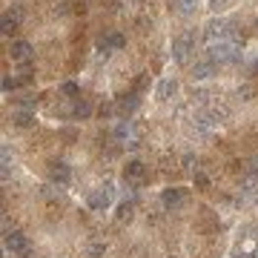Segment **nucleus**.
I'll return each instance as SVG.
<instances>
[{
  "label": "nucleus",
  "mask_w": 258,
  "mask_h": 258,
  "mask_svg": "<svg viewBox=\"0 0 258 258\" xmlns=\"http://www.w3.org/2000/svg\"><path fill=\"white\" fill-rule=\"evenodd\" d=\"M86 253H89V258H101L103 253H106V244H103V241H95V244H89Z\"/></svg>",
  "instance_id": "18"
},
{
  "label": "nucleus",
  "mask_w": 258,
  "mask_h": 258,
  "mask_svg": "<svg viewBox=\"0 0 258 258\" xmlns=\"http://www.w3.org/2000/svg\"><path fill=\"white\" fill-rule=\"evenodd\" d=\"M215 66H218V63L209 60V57L201 60V63H195V66H192V81H209V78L215 75Z\"/></svg>",
  "instance_id": "10"
},
{
  "label": "nucleus",
  "mask_w": 258,
  "mask_h": 258,
  "mask_svg": "<svg viewBox=\"0 0 258 258\" xmlns=\"http://www.w3.org/2000/svg\"><path fill=\"white\" fill-rule=\"evenodd\" d=\"M123 178H126V181H143V178H146L143 164H141V161H129L126 170H123Z\"/></svg>",
  "instance_id": "13"
},
{
  "label": "nucleus",
  "mask_w": 258,
  "mask_h": 258,
  "mask_svg": "<svg viewBox=\"0 0 258 258\" xmlns=\"http://www.w3.org/2000/svg\"><path fill=\"white\" fill-rule=\"evenodd\" d=\"M115 138H118V141L132 138V123H129V120H120L118 126H115Z\"/></svg>",
  "instance_id": "17"
},
{
  "label": "nucleus",
  "mask_w": 258,
  "mask_h": 258,
  "mask_svg": "<svg viewBox=\"0 0 258 258\" xmlns=\"http://www.w3.org/2000/svg\"><path fill=\"white\" fill-rule=\"evenodd\" d=\"M132 212H135V204H132V201H123V204L118 206V212H115V218H118V221H129Z\"/></svg>",
  "instance_id": "16"
},
{
  "label": "nucleus",
  "mask_w": 258,
  "mask_h": 258,
  "mask_svg": "<svg viewBox=\"0 0 258 258\" xmlns=\"http://www.w3.org/2000/svg\"><path fill=\"white\" fill-rule=\"evenodd\" d=\"M235 258H258L256 253H235Z\"/></svg>",
  "instance_id": "29"
},
{
  "label": "nucleus",
  "mask_w": 258,
  "mask_h": 258,
  "mask_svg": "<svg viewBox=\"0 0 258 258\" xmlns=\"http://www.w3.org/2000/svg\"><path fill=\"white\" fill-rule=\"evenodd\" d=\"M253 72H256V75H258V60H256V63H253Z\"/></svg>",
  "instance_id": "31"
},
{
  "label": "nucleus",
  "mask_w": 258,
  "mask_h": 258,
  "mask_svg": "<svg viewBox=\"0 0 258 258\" xmlns=\"http://www.w3.org/2000/svg\"><path fill=\"white\" fill-rule=\"evenodd\" d=\"M6 15L12 17V20H17V23H20V20H23V9H20V6H12V9H9Z\"/></svg>",
  "instance_id": "25"
},
{
  "label": "nucleus",
  "mask_w": 258,
  "mask_h": 258,
  "mask_svg": "<svg viewBox=\"0 0 258 258\" xmlns=\"http://www.w3.org/2000/svg\"><path fill=\"white\" fill-rule=\"evenodd\" d=\"M138 106H141V95H138V92H129V95H123V98H118V103H115L118 115H132Z\"/></svg>",
  "instance_id": "8"
},
{
  "label": "nucleus",
  "mask_w": 258,
  "mask_h": 258,
  "mask_svg": "<svg viewBox=\"0 0 258 258\" xmlns=\"http://www.w3.org/2000/svg\"><path fill=\"white\" fill-rule=\"evenodd\" d=\"M229 3H235V0H209V3H206V6H209V9H212V12H215V15H218V12H224V9H227V6H229Z\"/></svg>",
  "instance_id": "21"
},
{
  "label": "nucleus",
  "mask_w": 258,
  "mask_h": 258,
  "mask_svg": "<svg viewBox=\"0 0 258 258\" xmlns=\"http://www.w3.org/2000/svg\"><path fill=\"white\" fill-rule=\"evenodd\" d=\"M192 52H195V32H192V29L184 34H178V37L172 40V57H175L178 63H187L189 57H192Z\"/></svg>",
  "instance_id": "2"
},
{
  "label": "nucleus",
  "mask_w": 258,
  "mask_h": 258,
  "mask_svg": "<svg viewBox=\"0 0 258 258\" xmlns=\"http://www.w3.org/2000/svg\"><path fill=\"white\" fill-rule=\"evenodd\" d=\"M184 201H187V192L184 189H178V187H170V189H164V195H161V204L167 206V209H181L184 206Z\"/></svg>",
  "instance_id": "6"
},
{
  "label": "nucleus",
  "mask_w": 258,
  "mask_h": 258,
  "mask_svg": "<svg viewBox=\"0 0 258 258\" xmlns=\"http://www.w3.org/2000/svg\"><path fill=\"white\" fill-rule=\"evenodd\" d=\"M256 187H258V178H256V175H250V178H247V181L241 184V189H244V192H253Z\"/></svg>",
  "instance_id": "23"
},
{
  "label": "nucleus",
  "mask_w": 258,
  "mask_h": 258,
  "mask_svg": "<svg viewBox=\"0 0 258 258\" xmlns=\"http://www.w3.org/2000/svg\"><path fill=\"white\" fill-rule=\"evenodd\" d=\"M89 115H92V103H89V101H84V98H81V101H75V106H72V118L86 120Z\"/></svg>",
  "instance_id": "15"
},
{
  "label": "nucleus",
  "mask_w": 258,
  "mask_h": 258,
  "mask_svg": "<svg viewBox=\"0 0 258 258\" xmlns=\"http://www.w3.org/2000/svg\"><path fill=\"white\" fill-rule=\"evenodd\" d=\"M12 123L20 126V129H29V126H34V112H23V109H17L15 115H12Z\"/></svg>",
  "instance_id": "14"
},
{
  "label": "nucleus",
  "mask_w": 258,
  "mask_h": 258,
  "mask_svg": "<svg viewBox=\"0 0 258 258\" xmlns=\"http://www.w3.org/2000/svg\"><path fill=\"white\" fill-rule=\"evenodd\" d=\"M49 181L52 184H57V187H66L69 181H72V170H69V164L55 161V164L49 167Z\"/></svg>",
  "instance_id": "7"
},
{
  "label": "nucleus",
  "mask_w": 258,
  "mask_h": 258,
  "mask_svg": "<svg viewBox=\"0 0 258 258\" xmlns=\"http://www.w3.org/2000/svg\"><path fill=\"white\" fill-rule=\"evenodd\" d=\"M9 55H12V60L23 63V60H29V55H32V43H29V40H12Z\"/></svg>",
  "instance_id": "11"
},
{
  "label": "nucleus",
  "mask_w": 258,
  "mask_h": 258,
  "mask_svg": "<svg viewBox=\"0 0 258 258\" xmlns=\"http://www.w3.org/2000/svg\"><path fill=\"white\" fill-rule=\"evenodd\" d=\"M86 204H89V209H95V212L109 209V204H112V187H101V189H95V192H89Z\"/></svg>",
  "instance_id": "5"
},
{
  "label": "nucleus",
  "mask_w": 258,
  "mask_h": 258,
  "mask_svg": "<svg viewBox=\"0 0 258 258\" xmlns=\"http://www.w3.org/2000/svg\"><path fill=\"white\" fill-rule=\"evenodd\" d=\"M175 92H178V81H172V78H164L161 84H158V101H172L175 98Z\"/></svg>",
  "instance_id": "12"
},
{
  "label": "nucleus",
  "mask_w": 258,
  "mask_h": 258,
  "mask_svg": "<svg viewBox=\"0 0 258 258\" xmlns=\"http://www.w3.org/2000/svg\"><path fill=\"white\" fill-rule=\"evenodd\" d=\"M227 32H229V23H227V20H221V17H212V20L204 26V40H206V43L224 40V37H227Z\"/></svg>",
  "instance_id": "4"
},
{
  "label": "nucleus",
  "mask_w": 258,
  "mask_h": 258,
  "mask_svg": "<svg viewBox=\"0 0 258 258\" xmlns=\"http://www.w3.org/2000/svg\"><path fill=\"white\" fill-rule=\"evenodd\" d=\"M198 6H201L198 0H170V9L181 17H192L198 12Z\"/></svg>",
  "instance_id": "9"
},
{
  "label": "nucleus",
  "mask_w": 258,
  "mask_h": 258,
  "mask_svg": "<svg viewBox=\"0 0 258 258\" xmlns=\"http://www.w3.org/2000/svg\"><path fill=\"white\" fill-rule=\"evenodd\" d=\"M60 92H63V95H69V98H75V95H78L81 89H78V84H72V81H69V84L60 86Z\"/></svg>",
  "instance_id": "22"
},
{
  "label": "nucleus",
  "mask_w": 258,
  "mask_h": 258,
  "mask_svg": "<svg viewBox=\"0 0 258 258\" xmlns=\"http://www.w3.org/2000/svg\"><path fill=\"white\" fill-rule=\"evenodd\" d=\"M206 55H209V60H215L218 66H221V63H238L241 60V43L232 40V37H224V40H215V43H206Z\"/></svg>",
  "instance_id": "1"
},
{
  "label": "nucleus",
  "mask_w": 258,
  "mask_h": 258,
  "mask_svg": "<svg viewBox=\"0 0 258 258\" xmlns=\"http://www.w3.org/2000/svg\"><path fill=\"white\" fill-rule=\"evenodd\" d=\"M12 89H17V81L15 78H3V92H12Z\"/></svg>",
  "instance_id": "27"
},
{
  "label": "nucleus",
  "mask_w": 258,
  "mask_h": 258,
  "mask_svg": "<svg viewBox=\"0 0 258 258\" xmlns=\"http://www.w3.org/2000/svg\"><path fill=\"white\" fill-rule=\"evenodd\" d=\"M3 244H6V253H12V256H17V258H29L32 256L29 238H26L23 232H6Z\"/></svg>",
  "instance_id": "3"
},
{
  "label": "nucleus",
  "mask_w": 258,
  "mask_h": 258,
  "mask_svg": "<svg viewBox=\"0 0 258 258\" xmlns=\"http://www.w3.org/2000/svg\"><path fill=\"white\" fill-rule=\"evenodd\" d=\"M195 187H201V189L209 187V178H206L204 172H195Z\"/></svg>",
  "instance_id": "24"
},
{
  "label": "nucleus",
  "mask_w": 258,
  "mask_h": 258,
  "mask_svg": "<svg viewBox=\"0 0 258 258\" xmlns=\"http://www.w3.org/2000/svg\"><path fill=\"white\" fill-rule=\"evenodd\" d=\"M250 164H253V167H250V172H258V158H253Z\"/></svg>",
  "instance_id": "30"
},
{
  "label": "nucleus",
  "mask_w": 258,
  "mask_h": 258,
  "mask_svg": "<svg viewBox=\"0 0 258 258\" xmlns=\"http://www.w3.org/2000/svg\"><path fill=\"white\" fill-rule=\"evenodd\" d=\"M15 29H17V20H12L9 15H3V29H0V32H3L6 37H9V34L15 32Z\"/></svg>",
  "instance_id": "20"
},
{
  "label": "nucleus",
  "mask_w": 258,
  "mask_h": 258,
  "mask_svg": "<svg viewBox=\"0 0 258 258\" xmlns=\"http://www.w3.org/2000/svg\"><path fill=\"white\" fill-rule=\"evenodd\" d=\"M109 46H112V49H123V46H126V37L120 32H112L109 34Z\"/></svg>",
  "instance_id": "19"
},
{
  "label": "nucleus",
  "mask_w": 258,
  "mask_h": 258,
  "mask_svg": "<svg viewBox=\"0 0 258 258\" xmlns=\"http://www.w3.org/2000/svg\"><path fill=\"white\" fill-rule=\"evenodd\" d=\"M146 86H149V78H146V75H141V78H138V86H135V92H138V95H141V92H143Z\"/></svg>",
  "instance_id": "26"
},
{
  "label": "nucleus",
  "mask_w": 258,
  "mask_h": 258,
  "mask_svg": "<svg viewBox=\"0 0 258 258\" xmlns=\"http://www.w3.org/2000/svg\"><path fill=\"white\" fill-rule=\"evenodd\" d=\"M238 95H241V98H250V95H253V89H250V86H241Z\"/></svg>",
  "instance_id": "28"
}]
</instances>
